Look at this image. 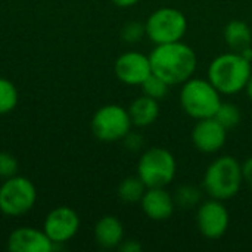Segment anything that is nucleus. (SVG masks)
<instances>
[{
	"mask_svg": "<svg viewBox=\"0 0 252 252\" xmlns=\"http://www.w3.org/2000/svg\"><path fill=\"white\" fill-rule=\"evenodd\" d=\"M152 74L161 77L170 86L183 84L193 77L198 58L195 50L180 41L155 44V49L149 53Z\"/></svg>",
	"mask_w": 252,
	"mask_h": 252,
	"instance_id": "obj_1",
	"label": "nucleus"
},
{
	"mask_svg": "<svg viewBox=\"0 0 252 252\" xmlns=\"http://www.w3.org/2000/svg\"><path fill=\"white\" fill-rule=\"evenodd\" d=\"M251 63L242 53H223L210 63L208 80L221 94H236L247 87L252 74Z\"/></svg>",
	"mask_w": 252,
	"mask_h": 252,
	"instance_id": "obj_2",
	"label": "nucleus"
},
{
	"mask_svg": "<svg viewBox=\"0 0 252 252\" xmlns=\"http://www.w3.org/2000/svg\"><path fill=\"white\" fill-rule=\"evenodd\" d=\"M244 183L242 165L233 157L224 155L214 159L204 174L205 192L220 201L232 199Z\"/></svg>",
	"mask_w": 252,
	"mask_h": 252,
	"instance_id": "obj_3",
	"label": "nucleus"
},
{
	"mask_svg": "<svg viewBox=\"0 0 252 252\" xmlns=\"http://www.w3.org/2000/svg\"><path fill=\"white\" fill-rule=\"evenodd\" d=\"M220 92L211 84L210 80L189 78L183 83L180 90V105L183 111L198 120L214 117L221 105Z\"/></svg>",
	"mask_w": 252,
	"mask_h": 252,
	"instance_id": "obj_4",
	"label": "nucleus"
},
{
	"mask_svg": "<svg viewBox=\"0 0 252 252\" xmlns=\"http://www.w3.org/2000/svg\"><path fill=\"white\" fill-rule=\"evenodd\" d=\"M177 171L174 155L164 148H151L139 159L137 176L146 188L168 186Z\"/></svg>",
	"mask_w": 252,
	"mask_h": 252,
	"instance_id": "obj_5",
	"label": "nucleus"
},
{
	"mask_svg": "<svg viewBox=\"0 0 252 252\" xmlns=\"http://www.w3.org/2000/svg\"><path fill=\"white\" fill-rule=\"evenodd\" d=\"M146 35L155 44L180 41L188 30L185 13L176 7H159L154 10L146 24Z\"/></svg>",
	"mask_w": 252,
	"mask_h": 252,
	"instance_id": "obj_6",
	"label": "nucleus"
},
{
	"mask_svg": "<svg viewBox=\"0 0 252 252\" xmlns=\"http://www.w3.org/2000/svg\"><path fill=\"white\" fill-rule=\"evenodd\" d=\"M37 190L27 177L13 176L0 186V211L9 217L27 214L35 204Z\"/></svg>",
	"mask_w": 252,
	"mask_h": 252,
	"instance_id": "obj_7",
	"label": "nucleus"
},
{
	"mask_svg": "<svg viewBox=\"0 0 252 252\" xmlns=\"http://www.w3.org/2000/svg\"><path fill=\"white\" fill-rule=\"evenodd\" d=\"M128 109L120 105H105L92 118V131L102 142L123 140L131 130Z\"/></svg>",
	"mask_w": 252,
	"mask_h": 252,
	"instance_id": "obj_8",
	"label": "nucleus"
},
{
	"mask_svg": "<svg viewBox=\"0 0 252 252\" xmlns=\"http://www.w3.org/2000/svg\"><path fill=\"white\" fill-rule=\"evenodd\" d=\"M229 210L220 199L211 198L199 205L196 213V224L202 236L207 239H220L229 229Z\"/></svg>",
	"mask_w": 252,
	"mask_h": 252,
	"instance_id": "obj_9",
	"label": "nucleus"
},
{
	"mask_svg": "<svg viewBox=\"0 0 252 252\" xmlns=\"http://www.w3.org/2000/svg\"><path fill=\"white\" fill-rule=\"evenodd\" d=\"M80 229V217L69 207H58L52 210L46 220L43 230L55 245L71 241Z\"/></svg>",
	"mask_w": 252,
	"mask_h": 252,
	"instance_id": "obj_10",
	"label": "nucleus"
},
{
	"mask_svg": "<svg viewBox=\"0 0 252 252\" xmlns=\"http://www.w3.org/2000/svg\"><path fill=\"white\" fill-rule=\"evenodd\" d=\"M114 71L121 83L128 86H140L152 74L149 55L146 56L136 50L126 52L115 61Z\"/></svg>",
	"mask_w": 252,
	"mask_h": 252,
	"instance_id": "obj_11",
	"label": "nucleus"
},
{
	"mask_svg": "<svg viewBox=\"0 0 252 252\" xmlns=\"http://www.w3.org/2000/svg\"><path fill=\"white\" fill-rule=\"evenodd\" d=\"M227 139V130L214 118H202L198 120L192 130V142L195 148L204 154H216L219 152Z\"/></svg>",
	"mask_w": 252,
	"mask_h": 252,
	"instance_id": "obj_12",
	"label": "nucleus"
},
{
	"mask_svg": "<svg viewBox=\"0 0 252 252\" xmlns=\"http://www.w3.org/2000/svg\"><path fill=\"white\" fill-rule=\"evenodd\" d=\"M7 248L12 252H50L55 250V244L44 230L18 227L9 236Z\"/></svg>",
	"mask_w": 252,
	"mask_h": 252,
	"instance_id": "obj_13",
	"label": "nucleus"
},
{
	"mask_svg": "<svg viewBox=\"0 0 252 252\" xmlns=\"http://www.w3.org/2000/svg\"><path fill=\"white\" fill-rule=\"evenodd\" d=\"M142 211L154 221L168 220L174 213V196L165 188H148L140 199Z\"/></svg>",
	"mask_w": 252,
	"mask_h": 252,
	"instance_id": "obj_14",
	"label": "nucleus"
},
{
	"mask_svg": "<svg viewBox=\"0 0 252 252\" xmlns=\"http://www.w3.org/2000/svg\"><path fill=\"white\" fill-rule=\"evenodd\" d=\"M94 239L102 248H117L124 239V226L114 216L102 217L94 226Z\"/></svg>",
	"mask_w": 252,
	"mask_h": 252,
	"instance_id": "obj_15",
	"label": "nucleus"
},
{
	"mask_svg": "<svg viewBox=\"0 0 252 252\" xmlns=\"http://www.w3.org/2000/svg\"><path fill=\"white\" fill-rule=\"evenodd\" d=\"M128 114L133 126L136 127H148L154 124L159 115V103L158 100L142 94L134 99L128 108Z\"/></svg>",
	"mask_w": 252,
	"mask_h": 252,
	"instance_id": "obj_16",
	"label": "nucleus"
},
{
	"mask_svg": "<svg viewBox=\"0 0 252 252\" xmlns=\"http://www.w3.org/2000/svg\"><path fill=\"white\" fill-rule=\"evenodd\" d=\"M224 40L232 52L242 53L252 47V31L250 25L239 19L230 21L224 27Z\"/></svg>",
	"mask_w": 252,
	"mask_h": 252,
	"instance_id": "obj_17",
	"label": "nucleus"
},
{
	"mask_svg": "<svg viewBox=\"0 0 252 252\" xmlns=\"http://www.w3.org/2000/svg\"><path fill=\"white\" fill-rule=\"evenodd\" d=\"M146 189L148 188L145 186V183L140 180L139 176H136V177H127L118 186V196L126 204L140 202V199L143 198Z\"/></svg>",
	"mask_w": 252,
	"mask_h": 252,
	"instance_id": "obj_18",
	"label": "nucleus"
},
{
	"mask_svg": "<svg viewBox=\"0 0 252 252\" xmlns=\"http://www.w3.org/2000/svg\"><path fill=\"white\" fill-rule=\"evenodd\" d=\"M18 105V90L15 84L0 77V115L12 112Z\"/></svg>",
	"mask_w": 252,
	"mask_h": 252,
	"instance_id": "obj_19",
	"label": "nucleus"
},
{
	"mask_svg": "<svg viewBox=\"0 0 252 252\" xmlns=\"http://www.w3.org/2000/svg\"><path fill=\"white\" fill-rule=\"evenodd\" d=\"M241 109L233 105V103H224L221 102V105L219 106L214 118L226 128V130H232L235 128L239 123H241Z\"/></svg>",
	"mask_w": 252,
	"mask_h": 252,
	"instance_id": "obj_20",
	"label": "nucleus"
},
{
	"mask_svg": "<svg viewBox=\"0 0 252 252\" xmlns=\"http://www.w3.org/2000/svg\"><path fill=\"white\" fill-rule=\"evenodd\" d=\"M142 92L143 94L155 99V100H161L167 96L168 90H170V84L167 81H164L161 77L155 75V74H151L142 84Z\"/></svg>",
	"mask_w": 252,
	"mask_h": 252,
	"instance_id": "obj_21",
	"label": "nucleus"
},
{
	"mask_svg": "<svg viewBox=\"0 0 252 252\" xmlns=\"http://www.w3.org/2000/svg\"><path fill=\"white\" fill-rule=\"evenodd\" d=\"M174 202L182 208H193L201 202V190L195 186L185 185L176 190Z\"/></svg>",
	"mask_w": 252,
	"mask_h": 252,
	"instance_id": "obj_22",
	"label": "nucleus"
},
{
	"mask_svg": "<svg viewBox=\"0 0 252 252\" xmlns=\"http://www.w3.org/2000/svg\"><path fill=\"white\" fill-rule=\"evenodd\" d=\"M143 35H146L145 24H140L137 21H131V22L126 24L123 27V31H121V37L127 43H137L142 40Z\"/></svg>",
	"mask_w": 252,
	"mask_h": 252,
	"instance_id": "obj_23",
	"label": "nucleus"
},
{
	"mask_svg": "<svg viewBox=\"0 0 252 252\" xmlns=\"http://www.w3.org/2000/svg\"><path fill=\"white\" fill-rule=\"evenodd\" d=\"M18 171V161L9 152H0V177L9 179L16 176Z\"/></svg>",
	"mask_w": 252,
	"mask_h": 252,
	"instance_id": "obj_24",
	"label": "nucleus"
},
{
	"mask_svg": "<svg viewBox=\"0 0 252 252\" xmlns=\"http://www.w3.org/2000/svg\"><path fill=\"white\" fill-rule=\"evenodd\" d=\"M124 142H126V146H127V149H130V151H139L140 148H142V145H143V139H142V136H139L137 133H128L124 139H123Z\"/></svg>",
	"mask_w": 252,
	"mask_h": 252,
	"instance_id": "obj_25",
	"label": "nucleus"
},
{
	"mask_svg": "<svg viewBox=\"0 0 252 252\" xmlns=\"http://www.w3.org/2000/svg\"><path fill=\"white\" fill-rule=\"evenodd\" d=\"M242 174H244V182L252 189V157H250L242 164Z\"/></svg>",
	"mask_w": 252,
	"mask_h": 252,
	"instance_id": "obj_26",
	"label": "nucleus"
},
{
	"mask_svg": "<svg viewBox=\"0 0 252 252\" xmlns=\"http://www.w3.org/2000/svg\"><path fill=\"white\" fill-rule=\"evenodd\" d=\"M120 250L123 252H140L142 245L137 241H126V242H121Z\"/></svg>",
	"mask_w": 252,
	"mask_h": 252,
	"instance_id": "obj_27",
	"label": "nucleus"
},
{
	"mask_svg": "<svg viewBox=\"0 0 252 252\" xmlns=\"http://www.w3.org/2000/svg\"><path fill=\"white\" fill-rule=\"evenodd\" d=\"M115 6L118 7H131L134 6L139 0H111Z\"/></svg>",
	"mask_w": 252,
	"mask_h": 252,
	"instance_id": "obj_28",
	"label": "nucleus"
},
{
	"mask_svg": "<svg viewBox=\"0 0 252 252\" xmlns=\"http://www.w3.org/2000/svg\"><path fill=\"white\" fill-rule=\"evenodd\" d=\"M245 90H247V94H248V97L252 100V74L251 77H250V80H248V83H247V87H245Z\"/></svg>",
	"mask_w": 252,
	"mask_h": 252,
	"instance_id": "obj_29",
	"label": "nucleus"
}]
</instances>
